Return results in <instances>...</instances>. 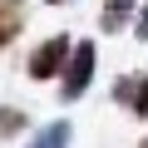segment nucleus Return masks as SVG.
I'll use <instances>...</instances> for the list:
<instances>
[{
  "instance_id": "f257e3e1",
  "label": "nucleus",
  "mask_w": 148,
  "mask_h": 148,
  "mask_svg": "<svg viewBox=\"0 0 148 148\" xmlns=\"http://www.w3.org/2000/svg\"><path fill=\"white\" fill-rule=\"evenodd\" d=\"M94 64H99L94 40H79V45L69 49V59H64V69H59V94H64L69 104L89 94V84H94Z\"/></svg>"
},
{
  "instance_id": "f03ea898",
  "label": "nucleus",
  "mask_w": 148,
  "mask_h": 148,
  "mask_svg": "<svg viewBox=\"0 0 148 148\" xmlns=\"http://www.w3.org/2000/svg\"><path fill=\"white\" fill-rule=\"evenodd\" d=\"M69 49H74V40L69 35H49V40H40L35 49H30V59H25V74L30 79H54V74L64 69V59H69Z\"/></svg>"
},
{
  "instance_id": "7ed1b4c3",
  "label": "nucleus",
  "mask_w": 148,
  "mask_h": 148,
  "mask_svg": "<svg viewBox=\"0 0 148 148\" xmlns=\"http://www.w3.org/2000/svg\"><path fill=\"white\" fill-rule=\"evenodd\" d=\"M114 99L128 104L133 119H148V74H128V79H119V84H114Z\"/></svg>"
},
{
  "instance_id": "20e7f679",
  "label": "nucleus",
  "mask_w": 148,
  "mask_h": 148,
  "mask_svg": "<svg viewBox=\"0 0 148 148\" xmlns=\"http://www.w3.org/2000/svg\"><path fill=\"white\" fill-rule=\"evenodd\" d=\"M20 25H25V5H20V0H0V49L15 45Z\"/></svg>"
},
{
  "instance_id": "39448f33",
  "label": "nucleus",
  "mask_w": 148,
  "mask_h": 148,
  "mask_svg": "<svg viewBox=\"0 0 148 148\" xmlns=\"http://www.w3.org/2000/svg\"><path fill=\"white\" fill-rule=\"evenodd\" d=\"M69 138H74V128H69L64 119H54L49 128H40V133L30 138V148H69Z\"/></svg>"
},
{
  "instance_id": "423d86ee",
  "label": "nucleus",
  "mask_w": 148,
  "mask_h": 148,
  "mask_svg": "<svg viewBox=\"0 0 148 148\" xmlns=\"http://www.w3.org/2000/svg\"><path fill=\"white\" fill-rule=\"evenodd\" d=\"M128 15H133V0H109V5H104V15H99V25H104L109 35H119V30L128 25Z\"/></svg>"
},
{
  "instance_id": "0eeeda50",
  "label": "nucleus",
  "mask_w": 148,
  "mask_h": 148,
  "mask_svg": "<svg viewBox=\"0 0 148 148\" xmlns=\"http://www.w3.org/2000/svg\"><path fill=\"white\" fill-rule=\"evenodd\" d=\"M20 128H25V114H20V109H10V104H5V109H0V143H5V138H15V133H20Z\"/></svg>"
},
{
  "instance_id": "6e6552de",
  "label": "nucleus",
  "mask_w": 148,
  "mask_h": 148,
  "mask_svg": "<svg viewBox=\"0 0 148 148\" xmlns=\"http://www.w3.org/2000/svg\"><path fill=\"white\" fill-rule=\"evenodd\" d=\"M133 30H138V40H148V0H143V10H138V25H133Z\"/></svg>"
},
{
  "instance_id": "1a4fd4ad",
  "label": "nucleus",
  "mask_w": 148,
  "mask_h": 148,
  "mask_svg": "<svg viewBox=\"0 0 148 148\" xmlns=\"http://www.w3.org/2000/svg\"><path fill=\"white\" fill-rule=\"evenodd\" d=\"M49 5H69V0H49Z\"/></svg>"
},
{
  "instance_id": "9d476101",
  "label": "nucleus",
  "mask_w": 148,
  "mask_h": 148,
  "mask_svg": "<svg viewBox=\"0 0 148 148\" xmlns=\"http://www.w3.org/2000/svg\"><path fill=\"white\" fill-rule=\"evenodd\" d=\"M138 148H148V138H143V143H138Z\"/></svg>"
}]
</instances>
